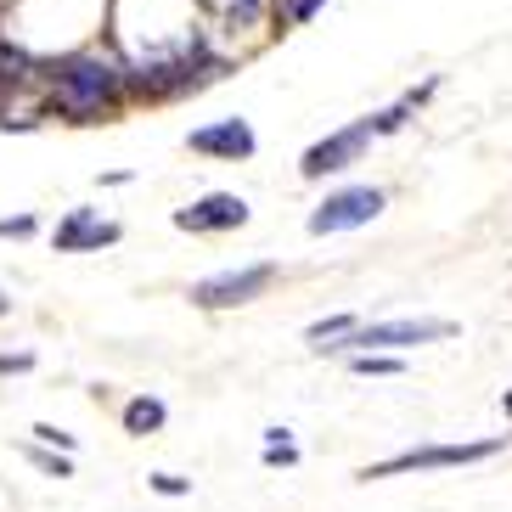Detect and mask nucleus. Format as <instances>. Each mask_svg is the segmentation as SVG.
I'll use <instances>...</instances> for the list:
<instances>
[{"instance_id": "f257e3e1", "label": "nucleus", "mask_w": 512, "mask_h": 512, "mask_svg": "<svg viewBox=\"0 0 512 512\" xmlns=\"http://www.w3.org/2000/svg\"><path fill=\"white\" fill-rule=\"evenodd\" d=\"M46 79H51L46 113H62L68 124H102V113H113L124 102V68L96 57V51H74V57L51 62Z\"/></svg>"}, {"instance_id": "f03ea898", "label": "nucleus", "mask_w": 512, "mask_h": 512, "mask_svg": "<svg viewBox=\"0 0 512 512\" xmlns=\"http://www.w3.org/2000/svg\"><path fill=\"white\" fill-rule=\"evenodd\" d=\"M220 74H226V57H214L209 40L192 34V40H181V46H169V51H158V57L136 62V68H124V91H136V96H181V91H203V85H214Z\"/></svg>"}, {"instance_id": "7ed1b4c3", "label": "nucleus", "mask_w": 512, "mask_h": 512, "mask_svg": "<svg viewBox=\"0 0 512 512\" xmlns=\"http://www.w3.org/2000/svg\"><path fill=\"white\" fill-rule=\"evenodd\" d=\"M512 445V434H490V439H462V445H411V451L389 456V462H372L361 467L355 479L372 484V479H400V473H434V467H473V462H490Z\"/></svg>"}, {"instance_id": "20e7f679", "label": "nucleus", "mask_w": 512, "mask_h": 512, "mask_svg": "<svg viewBox=\"0 0 512 512\" xmlns=\"http://www.w3.org/2000/svg\"><path fill=\"white\" fill-rule=\"evenodd\" d=\"M456 321H439V316H394V321H355L344 338H332L327 349H411V344H439V338H451Z\"/></svg>"}, {"instance_id": "39448f33", "label": "nucleus", "mask_w": 512, "mask_h": 512, "mask_svg": "<svg viewBox=\"0 0 512 512\" xmlns=\"http://www.w3.org/2000/svg\"><path fill=\"white\" fill-rule=\"evenodd\" d=\"M271 282H276V265L271 259H254V265L214 271V276H203V282H192V304L197 310H237V304H254Z\"/></svg>"}, {"instance_id": "423d86ee", "label": "nucleus", "mask_w": 512, "mask_h": 512, "mask_svg": "<svg viewBox=\"0 0 512 512\" xmlns=\"http://www.w3.org/2000/svg\"><path fill=\"white\" fill-rule=\"evenodd\" d=\"M389 192L383 186H344V192H327L316 214H310V237H338V231H361L383 214Z\"/></svg>"}, {"instance_id": "0eeeda50", "label": "nucleus", "mask_w": 512, "mask_h": 512, "mask_svg": "<svg viewBox=\"0 0 512 512\" xmlns=\"http://www.w3.org/2000/svg\"><path fill=\"white\" fill-rule=\"evenodd\" d=\"M372 124L366 119H355V124H344V130H332L327 141H316V147L299 158V175L304 181H321V175H338V169H349V164H361V152L372 147Z\"/></svg>"}, {"instance_id": "6e6552de", "label": "nucleus", "mask_w": 512, "mask_h": 512, "mask_svg": "<svg viewBox=\"0 0 512 512\" xmlns=\"http://www.w3.org/2000/svg\"><path fill=\"white\" fill-rule=\"evenodd\" d=\"M124 231L113 226V220H102L96 209H68L57 220V231H51V242H57V254H102V248H113Z\"/></svg>"}, {"instance_id": "1a4fd4ad", "label": "nucleus", "mask_w": 512, "mask_h": 512, "mask_svg": "<svg viewBox=\"0 0 512 512\" xmlns=\"http://www.w3.org/2000/svg\"><path fill=\"white\" fill-rule=\"evenodd\" d=\"M175 226L181 231H242L248 226V203H242L237 192H203L197 203H186V209H175Z\"/></svg>"}, {"instance_id": "9d476101", "label": "nucleus", "mask_w": 512, "mask_h": 512, "mask_svg": "<svg viewBox=\"0 0 512 512\" xmlns=\"http://www.w3.org/2000/svg\"><path fill=\"white\" fill-rule=\"evenodd\" d=\"M186 147L203 152V158H226V164H242V158H254V124L248 119H214V124H197Z\"/></svg>"}, {"instance_id": "9b49d317", "label": "nucleus", "mask_w": 512, "mask_h": 512, "mask_svg": "<svg viewBox=\"0 0 512 512\" xmlns=\"http://www.w3.org/2000/svg\"><path fill=\"white\" fill-rule=\"evenodd\" d=\"M34 74H40V68H34V57L23 46H12V40H0V91H29L34 85Z\"/></svg>"}, {"instance_id": "f8f14e48", "label": "nucleus", "mask_w": 512, "mask_h": 512, "mask_svg": "<svg viewBox=\"0 0 512 512\" xmlns=\"http://www.w3.org/2000/svg\"><path fill=\"white\" fill-rule=\"evenodd\" d=\"M169 422V406L158 394H136L130 406H124V434H158Z\"/></svg>"}, {"instance_id": "ddd939ff", "label": "nucleus", "mask_w": 512, "mask_h": 512, "mask_svg": "<svg viewBox=\"0 0 512 512\" xmlns=\"http://www.w3.org/2000/svg\"><path fill=\"white\" fill-rule=\"evenodd\" d=\"M349 372L355 377H400L406 361H400L394 349H355V355H349Z\"/></svg>"}, {"instance_id": "4468645a", "label": "nucleus", "mask_w": 512, "mask_h": 512, "mask_svg": "<svg viewBox=\"0 0 512 512\" xmlns=\"http://www.w3.org/2000/svg\"><path fill=\"white\" fill-rule=\"evenodd\" d=\"M411 113H417V102H411V96H400L394 107H383V113H372L366 124H372V136H394V130H406V119H411Z\"/></svg>"}, {"instance_id": "2eb2a0df", "label": "nucleus", "mask_w": 512, "mask_h": 512, "mask_svg": "<svg viewBox=\"0 0 512 512\" xmlns=\"http://www.w3.org/2000/svg\"><path fill=\"white\" fill-rule=\"evenodd\" d=\"M349 327H355V316H327V321H310V332H304V338H310L316 349H327L332 338H344Z\"/></svg>"}, {"instance_id": "dca6fc26", "label": "nucleus", "mask_w": 512, "mask_h": 512, "mask_svg": "<svg viewBox=\"0 0 512 512\" xmlns=\"http://www.w3.org/2000/svg\"><path fill=\"white\" fill-rule=\"evenodd\" d=\"M29 462L40 467V473H57V479H74V456H68V451H57V456H51L46 445H34V451H29Z\"/></svg>"}, {"instance_id": "f3484780", "label": "nucleus", "mask_w": 512, "mask_h": 512, "mask_svg": "<svg viewBox=\"0 0 512 512\" xmlns=\"http://www.w3.org/2000/svg\"><path fill=\"white\" fill-rule=\"evenodd\" d=\"M259 12H265V0H226V29H248V23H259Z\"/></svg>"}, {"instance_id": "a211bd4d", "label": "nucleus", "mask_w": 512, "mask_h": 512, "mask_svg": "<svg viewBox=\"0 0 512 512\" xmlns=\"http://www.w3.org/2000/svg\"><path fill=\"white\" fill-rule=\"evenodd\" d=\"M321 6H327V0H287L282 17H287V23H310V17L321 12Z\"/></svg>"}, {"instance_id": "6ab92c4d", "label": "nucleus", "mask_w": 512, "mask_h": 512, "mask_svg": "<svg viewBox=\"0 0 512 512\" xmlns=\"http://www.w3.org/2000/svg\"><path fill=\"white\" fill-rule=\"evenodd\" d=\"M34 439H40V445H57V451H74V434H62L51 422H34Z\"/></svg>"}, {"instance_id": "aec40b11", "label": "nucleus", "mask_w": 512, "mask_h": 512, "mask_svg": "<svg viewBox=\"0 0 512 512\" xmlns=\"http://www.w3.org/2000/svg\"><path fill=\"white\" fill-rule=\"evenodd\" d=\"M0 237H34V214H17V220H0Z\"/></svg>"}, {"instance_id": "412c9836", "label": "nucleus", "mask_w": 512, "mask_h": 512, "mask_svg": "<svg viewBox=\"0 0 512 512\" xmlns=\"http://www.w3.org/2000/svg\"><path fill=\"white\" fill-rule=\"evenodd\" d=\"M152 490H158V496H186V479H175V473H158V479H152Z\"/></svg>"}, {"instance_id": "4be33fe9", "label": "nucleus", "mask_w": 512, "mask_h": 512, "mask_svg": "<svg viewBox=\"0 0 512 512\" xmlns=\"http://www.w3.org/2000/svg\"><path fill=\"white\" fill-rule=\"evenodd\" d=\"M29 366H34L29 349H17V355H0V372H29Z\"/></svg>"}, {"instance_id": "5701e85b", "label": "nucleus", "mask_w": 512, "mask_h": 512, "mask_svg": "<svg viewBox=\"0 0 512 512\" xmlns=\"http://www.w3.org/2000/svg\"><path fill=\"white\" fill-rule=\"evenodd\" d=\"M6 310H12V299H6V293H0V316H6Z\"/></svg>"}, {"instance_id": "b1692460", "label": "nucleus", "mask_w": 512, "mask_h": 512, "mask_svg": "<svg viewBox=\"0 0 512 512\" xmlns=\"http://www.w3.org/2000/svg\"><path fill=\"white\" fill-rule=\"evenodd\" d=\"M507 411H512V394H507Z\"/></svg>"}]
</instances>
